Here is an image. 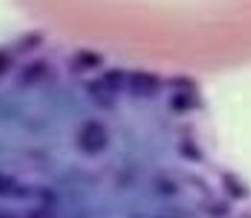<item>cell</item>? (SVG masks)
<instances>
[{
    "label": "cell",
    "instance_id": "obj_1",
    "mask_svg": "<svg viewBox=\"0 0 251 218\" xmlns=\"http://www.w3.org/2000/svg\"><path fill=\"white\" fill-rule=\"evenodd\" d=\"M108 144V134L105 127L96 120L85 122L78 134V145L90 154L103 151Z\"/></svg>",
    "mask_w": 251,
    "mask_h": 218
},
{
    "label": "cell",
    "instance_id": "obj_2",
    "mask_svg": "<svg viewBox=\"0 0 251 218\" xmlns=\"http://www.w3.org/2000/svg\"><path fill=\"white\" fill-rule=\"evenodd\" d=\"M157 81L150 75H144V73H137L134 75L131 80V87L134 92L140 93V95H151L156 91Z\"/></svg>",
    "mask_w": 251,
    "mask_h": 218
},
{
    "label": "cell",
    "instance_id": "obj_3",
    "mask_svg": "<svg viewBox=\"0 0 251 218\" xmlns=\"http://www.w3.org/2000/svg\"><path fill=\"white\" fill-rule=\"evenodd\" d=\"M31 218H53L48 213H44V212H36Z\"/></svg>",
    "mask_w": 251,
    "mask_h": 218
}]
</instances>
